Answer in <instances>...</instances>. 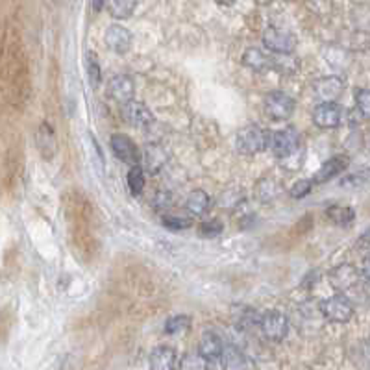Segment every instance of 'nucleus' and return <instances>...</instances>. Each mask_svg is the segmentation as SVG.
<instances>
[{
  "instance_id": "nucleus-33",
  "label": "nucleus",
  "mask_w": 370,
  "mask_h": 370,
  "mask_svg": "<svg viewBox=\"0 0 370 370\" xmlns=\"http://www.w3.org/2000/svg\"><path fill=\"white\" fill-rule=\"evenodd\" d=\"M355 104L361 115L370 121V89H361L355 93Z\"/></svg>"
},
{
  "instance_id": "nucleus-6",
  "label": "nucleus",
  "mask_w": 370,
  "mask_h": 370,
  "mask_svg": "<svg viewBox=\"0 0 370 370\" xmlns=\"http://www.w3.org/2000/svg\"><path fill=\"white\" fill-rule=\"evenodd\" d=\"M263 47L272 54H293L296 47V37L294 33L283 30L278 26H269L261 35Z\"/></svg>"
},
{
  "instance_id": "nucleus-35",
  "label": "nucleus",
  "mask_w": 370,
  "mask_h": 370,
  "mask_svg": "<svg viewBox=\"0 0 370 370\" xmlns=\"http://www.w3.org/2000/svg\"><path fill=\"white\" fill-rule=\"evenodd\" d=\"M152 205H154L155 211H165L172 205V194L169 191H158L152 200Z\"/></svg>"
},
{
  "instance_id": "nucleus-16",
  "label": "nucleus",
  "mask_w": 370,
  "mask_h": 370,
  "mask_svg": "<svg viewBox=\"0 0 370 370\" xmlns=\"http://www.w3.org/2000/svg\"><path fill=\"white\" fill-rule=\"evenodd\" d=\"M133 91H135V83H133V80L128 74H117L108 83L110 96L113 100H117V102H121V104L133 99Z\"/></svg>"
},
{
  "instance_id": "nucleus-28",
  "label": "nucleus",
  "mask_w": 370,
  "mask_h": 370,
  "mask_svg": "<svg viewBox=\"0 0 370 370\" xmlns=\"http://www.w3.org/2000/svg\"><path fill=\"white\" fill-rule=\"evenodd\" d=\"M243 200H244L243 191H239V189H228V191H224V193L221 194L219 204H221L224 210H235Z\"/></svg>"
},
{
  "instance_id": "nucleus-37",
  "label": "nucleus",
  "mask_w": 370,
  "mask_h": 370,
  "mask_svg": "<svg viewBox=\"0 0 370 370\" xmlns=\"http://www.w3.org/2000/svg\"><path fill=\"white\" fill-rule=\"evenodd\" d=\"M106 0H93V11L94 13H100L102 11V8H104Z\"/></svg>"
},
{
  "instance_id": "nucleus-25",
  "label": "nucleus",
  "mask_w": 370,
  "mask_h": 370,
  "mask_svg": "<svg viewBox=\"0 0 370 370\" xmlns=\"http://www.w3.org/2000/svg\"><path fill=\"white\" fill-rule=\"evenodd\" d=\"M278 193H280V185H276V182L271 180V178H263L255 185V199L263 202V204L272 202L278 196Z\"/></svg>"
},
{
  "instance_id": "nucleus-39",
  "label": "nucleus",
  "mask_w": 370,
  "mask_h": 370,
  "mask_svg": "<svg viewBox=\"0 0 370 370\" xmlns=\"http://www.w3.org/2000/svg\"><path fill=\"white\" fill-rule=\"evenodd\" d=\"M254 2L260 6H267V4H271V2H274V0H254Z\"/></svg>"
},
{
  "instance_id": "nucleus-5",
  "label": "nucleus",
  "mask_w": 370,
  "mask_h": 370,
  "mask_svg": "<svg viewBox=\"0 0 370 370\" xmlns=\"http://www.w3.org/2000/svg\"><path fill=\"white\" fill-rule=\"evenodd\" d=\"M291 324L282 311H267L261 315L260 332L269 343H283L289 335Z\"/></svg>"
},
{
  "instance_id": "nucleus-20",
  "label": "nucleus",
  "mask_w": 370,
  "mask_h": 370,
  "mask_svg": "<svg viewBox=\"0 0 370 370\" xmlns=\"http://www.w3.org/2000/svg\"><path fill=\"white\" fill-rule=\"evenodd\" d=\"M211 208V196L205 193L204 189H194L185 200V210L193 217H202L208 213Z\"/></svg>"
},
{
  "instance_id": "nucleus-10",
  "label": "nucleus",
  "mask_w": 370,
  "mask_h": 370,
  "mask_svg": "<svg viewBox=\"0 0 370 370\" xmlns=\"http://www.w3.org/2000/svg\"><path fill=\"white\" fill-rule=\"evenodd\" d=\"M328 280H330L333 289H337L339 293H344V291H350V289H354L355 285L360 283L361 274L354 265L343 263V265L335 267V269L328 274Z\"/></svg>"
},
{
  "instance_id": "nucleus-12",
  "label": "nucleus",
  "mask_w": 370,
  "mask_h": 370,
  "mask_svg": "<svg viewBox=\"0 0 370 370\" xmlns=\"http://www.w3.org/2000/svg\"><path fill=\"white\" fill-rule=\"evenodd\" d=\"M104 43L111 52H115V54H126L128 50L132 49L133 37L128 28L121 26V24H111V26L106 28Z\"/></svg>"
},
{
  "instance_id": "nucleus-22",
  "label": "nucleus",
  "mask_w": 370,
  "mask_h": 370,
  "mask_svg": "<svg viewBox=\"0 0 370 370\" xmlns=\"http://www.w3.org/2000/svg\"><path fill=\"white\" fill-rule=\"evenodd\" d=\"M110 15L115 21H124L133 15V11L137 8V0H106Z\"/></svg>"
},
{
  "instance_id": "nucleus-11",
  "label": "nucleus",
  "mask_w": 370,
  "mask_h": 370,
  "mask_svg": "<svg viewBox=\"0 0 370 370\" xmlns=\"http://www.w3.org/2000/svg\"><path fill=\"white\" fill-rule=\"evenodd\" d=\"M224 341L217 332H205L202 337H200L199 348L196 352L200 354L202 360L208 361V365H213V363H219L222 360V354H224Z\"/></svg>"
},
{
  "instance_id": "nucleus-29",
  "label": "nucleus",
  "mask_w": 370,
  "mask_h": 370,
  "mask_svg": "<svg viewBox=\"0 0 370 370\" xmlns=\"http://www.w3.org/2000/svg\"><path fill=\"white\" fill-rule=\"evenodd\" d=\"M161 222H163V226L169 228V230H174V232H180V230H187V228H191V219L171 215V213H163V215H161Z\"/></svg>"
},
{
  "instance_id": "nucleus-4",
  "label": "nucleus",
  "mask_w": 370,
  "mask_h": 370,
  "mask_svg": "<svg viewBox=\"0 0 370 370\" xmlns=\"http://www.w3.org/2000/svg\"><path fill=\"white\" fill-rule=\"evenodd\" d=\"M263 110H265L267 117L272 121H289L293 117L294 110H296V102L291 94L283 93V91H271L265 94L263 100Z\"/></svg>"
},
{
  "instance_id": "nucleus-26",
  "label": "nucleus",
  "mask_w": 370,
  "mask_h": 370,
  "mask_svg": "<svg viewBox=\"0 0 370 370\" xmlns=\"http://www.w3.org/2000/svg\"><path fill=\"white\" fill-rule=\"evenodd\" d=\"M126 183L128 189H130V193L133 196H139V194L143 193L144 189V171L141 165H132L130 167V171L126 174Z\"/></svg>"
},
{
  "instance_id": "nucleus-1",
  "label": "nucleus",
  "mask_w": 370,
  "mask_h": 370,
  "mask_svg": "<svg viewBox=\"0 0 370 370\" xmlns=\"http://www.w3.org/2000/svg\"><path fill=\"white\" fill-rule=\"evenodd\" d=\"M271 144V130L260 126V124H249L241 128L235 137V149L239 154L254 155L265 152Z\"/></svg>"
},
{
  "instance_id": "nucleus-21",
  "label": "nucleus",
  "mask_w": 370,
  "mask_h": 370,
  "mask_svg": "<svg viewBox=\"0 0 370 370\" xmlns=\"http://www.w3.org/2000/svg\"><path fill=\"white\" fill-rule=\"evenodd\" d=\"M37 146L39 152H41L47 160H50V158L56 154V135L49 122H43V124L39 126Z\"/></svg>"
},
{
  "instance_id": "nucleus-7",
  "label": "nucleus",
  "mask_w": 370,
  "mask_h": 370,
  "mask_svg": "<svg viewBox=\"0 0 370 370\" xmlns=\"http://www.w3.org/2000/svg\"><path fill=\"white\" fill-rule=\"evenodd\" d=\"M110 144L117 160H121L126 165H141V150L128 135L113 133L110 139Z\"/></svg>"
},
{
  "instance_id": "nucleus-2",
  "label": "nucleus",
  "mask_w": 370,
  "mask_h": 370,
  "mask_svg": "<svg viewBox=\"0 0 370 370\" xmlns=\"http://www.w3.org/2000/svg\"><path fill=\"white\" fill-rule=\"evenodd\" d=\"M269 149L272 154L276 155L278 160L287 163L294 160L296 155H302V141H300V133L294 128H283L271 132V144Z\"/></svg>"
},
{
  "instance_id": "nucleus-14",
  "label": "nucleus",
  "mask_w": 370,
  "mask_h": 370,
  "mask_svg": "<svg viewBox=\"0 0 370 370\" xmlns=\"http://www.w3.org/2000/svg\"><path fill=\"white\" fill-rule=\"evenodd\" d=\"M317 99L324 100H337L344 91V80L341 76H322L313 83Z\"/></svg>"
},
{
  "instance_id": "nucleus-15",
  "label": "nucleus",
  "mask_w": 370,
  "mask_h": 370,
  "mask_svg": "<svg viewBox=\"0 0 370 370\" xmlns=\"http://www.w3.org/2000/svg\"><path fill=\"white\" fill-rule=\"evenodd\" d=\"M350 165V160L346 155H333L328 161L322 163V167L319 171L315 172V176H313V182L315 183H326L333 178H337L339 174H343Z\"/></svg>"
},
{
  "instance_id": "nucleus-8",
  "label": "nucleus",
  "mask_w": 370,
  "mask_h": 370,
  "mask_svg": "<svg viewBox=\"0 0 370 370\" xmlns=\"http://www.w3.org/2000/svg\"><path fill=\"white\" fill-rule=\"evenodd\" d=\"M343 121V108L335 100H324L313 110V122L322 130L337 128Z\"/></svg>"
},
{
  "instance_id": "nucleus-19",
  "label": "nucleus",
  "mask_w": 370,
  "mask_h": 370,
  "mask_svg": "<svg viewBox=\"0 0 370 370\" xmlns=\"http://www.w3.org/2000/svg\"><path fill=\"white\" fill-rule=\"evenodd\" d=\"M222 369L228 370H243V369H254L255 363L250 360L249 355L243 354L237 346L233 348H224V354H222Z\"/></svg>"
},
{
  "instance_id": "nucleus-30",
  "label": "nucleus",
  "mask_w": 370,
  "mask_h": 370,
  "mask_svg": "<svg viewBox=\"0 0 370 370\" xmlns=\"http://www.w3.org/2000/svg\"><path fill=\"white\" fill-rule=\"evenodd\" d=\"M222 230H224L222 222L219 221V219H213V221L202 222V224H200L199 232L204 239H215V237H219V235H221Z\"/></svg>"
},
{
  "instance_id": "nucleus-36",
  "label": "nucleus",
  "mask_w": 370,
  "mask_h": 370,
  "mask_svg": "<svg viewBox=\"0 0 370 370\" xmlns=\"http://www.w3.org/2000/svg\"><path fill=\"white\" fill-rule=\"evenodd\" d=\"M361 276L365 278L367 282L370 283V252L365 255V260H363V265H361Z\"/></svg>"
},
{
  "instance_id": "nucleus-31",
  "label": "nucleus",
  "mask_w": 370,
  "mask_h": 370,
  "mask_svg": "<svg viewBox=\"0 0 370 370\" xmlns=\"http://www.w3.org/2000/svg\"><path fill=\"white\" fill-rule=\"evenodd\" d=\"M313 185H315V182H313V180H298V182L294 183L293 187H291L289 194H291V199L302 200L311 193Z\"/></svg>"
},
{
  "instance_id": "nucleus-3",
  "label": "nucleus",
  "mask_w": 370,
  "mask_h": 370,
  "mask_svg": "<svg viewBox=\"0 0 370 370\" xmlns=\"http://www.w3.org/2000/svg\"><path fill=\"white\" fill-rule=\"evenodd\" d=\"M319 310H321V315L333 324H346L354 317V305L348 300V296H344L343 293L322 300Z\"/></svg>"
},
{
  "instance_id": "nucleus-18",
  "label": "nucleus",
  "mask_w": 370,
  "mask_h": 370,
  "mask_svg": "<svg viewBox=\"0 0 370 370\" xmlns=\"http://www.w3.org/2000/svg\"><path fill=\"white\" fill-rule=\"evenodd\" d=\"M243 63L255 72L271 71L272 54H269V50L267 49L263 50V49H255V47H252V49H249L243 54Z\"/></svg>"
},
{
  "instance_id": "nucleus-34",
  "label": "nucleus",
  "mask_w": 370,
  "mask_h": 370,
  "mask_svg": "<svg viewBox=\"0 0 370 370\" xmlns=\"http://www.w3.org/2000/svg\"><path fill=\"white\" fill-rule=\"evenodd\" d=\"M370 183V171L355 172L352 176H346L343 180L344 187H361V185H369Z\"/></svg>"
},
{
  "instance_id": "nucleus-27",
  "label": "nucleus",
  "mask_w": 370,
  "mask_h": 370,
  "mask_svg": "<svg viewBox=\"0 0 370 370\" xmlns=\"http://www.w3.org/2000/svg\"><path fill=\"white\" fill-rule=\"evenodd\" d=\"M189 328H191V317L187 315H174L165 322V333H169V335L185 332Z\"/></svg>"
},
{
  "instance_id": "nucleus-23",
  "label": "nucleus",
  "mask_w": 370,
  "mask_h": 370,
  "mask_svg": "<svg viewBox=\"0 0 370 370\" xmlns=\"http://www.w3.org/2000/svg\"><path fill=\"white\" fill-rule=\"evenodd\" d=\"M326 217L333 224H339V226H348L352 224L355 219V211L354 208L350 205H330L326 210Z\"/></svg>"
},
{
  "instance_id": "nucleus-17",
  "label": "nucleus",
  "mask_w": 370,
  "mask_h": 370,
  "mask_svg": "<svg viewBox=\"0 0 370 370\" xmlns=\"http://www.w3.org/2000/svg\"><path fill=\"white\" fill-rule=\"evenodd\" d=\"M150 369L152 370H172L178 367V355L176 350L171 346H158L152 350V354L149 358Z\"/></svg>"
},
{
  "instance_id": "nucleus-24",
  "label": "nucleus",
  "mask_w": 370,
  "mask_h": 370,
  "mask_svg": "<svg viewBox=\"0 0 370 370\" xmlns=\"http://www.w3.org/2000/svg\"><path fill=\"white\" fill-rule=\"evenodd\" d=\"M85 72H87L89 85L93 89H99L100 82H102V67H100L99 56L94 52H87L85 56Z\"/></svg>"
},
{
  "instance_id": "nucleus-38",
  "label": "nucleus",
  "mask_w": 370,
  "mask_h": 370,
  "mask_svg": "<svg viewBox=\"0 0 370 370\" xmlns=\"http://www.w3.org/2000/svg\"><path fill=\"white\" fill-rule=\"evenodd\" d=\"M213 2H217V4H222V6H232L235 0H213Z\"/></svg>"
},
{
  "instance_id": "nucleus-32",
  "label": "nucleus",
  "mask_w": 370,
  "mask_h": 370,
  "mask_svg": "<svg viewBox=\"0 0 370 370\" xmlns=\"http://www.w3.org/2000/svg\"><path fill=\"white\" fill-rule=\"evenodd\" d=\"M208 361L202 360L200 358V354L196 352V354H187L185 358L182 360V363L178 365V369H182V370H200V369H208Z\"/></svg>"
},
{
  "instance_id": "nucleus-9",
  "label": "nucleus",
  "mask_w": 370,
  "mask_h": 370,
  "mask_svg": "<svg viewBox=\"0 0 370 370\" xmlns=\"http://www.w3.org/2000/svg\"><path fill=\"white\" fill-rule=\"evenodd\" d=\"M122 119H124L130 126L139 128V130H146V128L154 124L152 111H150L143 102H135L133 99L122 104Z\"/></svg>"
},
{
  "instance_id": "nucleus-13",
  "label": "nucleus",
  "mask_w": 370,
  "mask_h": 370,
  "mask_svg": "<svg viewBox=\"0 0 370 370\" xmlns=\"http://www.w3.org/2000/svg\"><path fill=\"white\" fill-rule=\"evenodd\" d=\"M141 161L150 174H158L169 163V152L160 143H149L141 152Z\"/></svg>"
}]
</instances>
